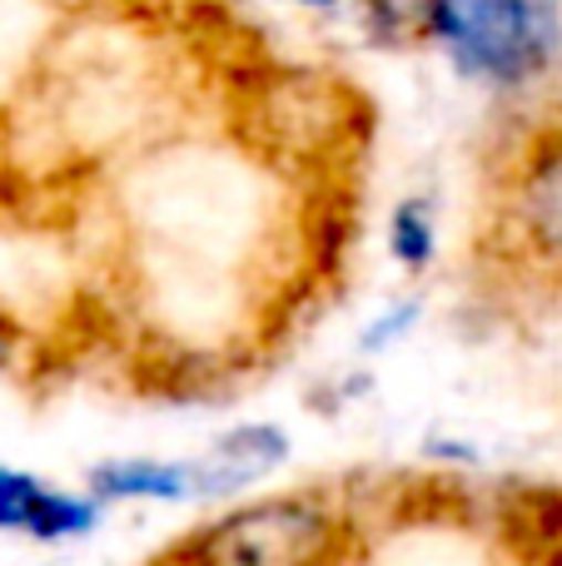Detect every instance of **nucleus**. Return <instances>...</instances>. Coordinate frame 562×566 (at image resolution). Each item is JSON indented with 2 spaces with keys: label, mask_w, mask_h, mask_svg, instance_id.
<instances>
[{
  "label": "nucleus",
  "mask_w": 562,
  "mask_h": 566,
  "mask_svg": "<svg viewBox=\"0 0 562 566\" xmlns=\"http://www.w3.org/2000/svg\"><path fill=\"white\" fill-rule=\"evenodd\" d=\"M294 462V432L274 418H239L229 428L209 432L195 452V492L199 507H225L259 488H274V478Z\"/></svg>",
  "instance_id": "7"
},
{
  "label": "nucleus",
  "mask_w": 562,
  "mask_h": 566,
  "mask_svg": "<svg viewBox=\"0 0 562 566\" xmlns=\"http://www.w3.org/2000/svg\"><path fill=\"white\" fill-rule=\"evenodd\" d=\"M424 50L483 95H528L562 65V0H424Z\"/></svg>",
  "instance_id": "5"
},
{
  "label": "nucleus",
  "mask_w": 562,
  "mask_h": 566,
  "mask_svg": "<svg viewBox=\"0 0 562 566\" xmlns=\"http://www.w3.org/2000/svg\"><path fill=\"white\" fill-rule=\"evenodd\" d=\"M424 313H428V293L418 289V283H408L404 293H394L388 303H378V308L364 318L358 338H354L358 368H364V363L374 368L378 358H394V353L424 328Z\"/></svg>",
  "instance_id": "11"
},
{
  "label": "nucleus",
  "mask_w": 562,
  "mask_h": 566,
  "mask_svg": "<svg viewBox=\"0 0 562 566\" xmlns=\"http://www.w3.org/2000/svg\"><path fill=\"white\" fill-rule=\"evenodd\" d=\"M274 10H289V15H319V20H348L354 0H264Z\"/></svg>",
  "instance_id": "13"
},
{
  "label": "nucleus",
  "mask_w": 562,
  "mask_h": 566,
  "mask_svg": "<svg viewBox=\"0 0 562 566\" xmlns=\"http://www.w3.org/2000/svg\"><path fill=\"white\" fill-rule=\"evenodd\" d=\"M374 522L344 482L259 488L225 507H205L155 566H364Z\"/></svg>",
  "instance_id": "3"
},
{
  "label": "nucleus",
  "mask_w": 562,
  "mask_h": 566,
  "mask_svg": "<svg viewBox=\"0 0 562 566\" xmlns=\"http://www.w3.org/2000/svg\"><path fill=\"white\" fill-rule=\"evenodd\" d=\"M478 254L488 274L518 289L562 293V105L533 115L498 149Z\"/></svg>",
  "instance_id": "4"
},
{
  "label": "nucleus",
  "mask_w": 562,
  "mask_h": 566,
  "mask_svg": "<svg viewBox=\"0 0 562 566\" xmlns=\"http://www.w3.org/2000/svg\"><path fill=\"white\" fill-rule=\"evenodd\" d=\"M25 353H30V328L20 323L15 308L0 303V378L15 368H25Z\"/></svg>",
  "instance_id": "12"
},
{
  "label": "nucleus",
  "mask_w": 562,
  "mask_h": 566,
  "mask_svg": "<svg viewBox=\"0 0 562 566\" xmlns=\"http://www.w3.org/2000/svg\"><path fill=\"white\" fill-rule=\"evenodd\" d=\"M488 522L518 566H562V482H508L488 497Z\"/></svg>",
  "instance_id": "9"
},
{
  "label": "nucleus",
  "mask_w": 562,
  "mask_h": 566,
  "mask_svg": "<svg viewBox=\"0 0 562 566\" xmlns=\"http://www.w3.org/2000/svg\"><path fill=\"white\" fill-rule=\"evenodd\" d=\"M384 259L408 283H424L444 259V214L438 199L424 189H408L384 214Z\"/></svg>",
  "instance_id": "10"
},
{
  "label": "nucleus",
  "mask_w": 562,
  "mask_h": 566,
  "mask_svg": "<svg viewBox=\"0 0 562 566\" xmlns=\"http://www.w3.org/2000/svg\"><path fill=\"white\" fill-rule=\"evenodd\" d=\"M205 75L159 0H80L0 99V209L55 219L105 195L139 155L199 125Z\"/></svg>",
  "instance_id": "1"
},
{
  "label": "nucleus",
  "mask_w": 562,
  "mask_h": 566,
  "mask_svg": "<svg viewBox=\"0 0 562 566\" xmlns=\"http://www.w3.org/2000/svg\"><path fill=\"white\" fill-rule=\"evenodd\" d=\"M110 512L85 492V482H60L25 462H0V542L60 552L100 537Z\"/></svg>",
  "instance_id": "6"
},
{
  "label": "nucleus",
  "mask_w": 562,
  "mask_h": 566,
  "mask_svg": "<svg viewBox=\"0 0 562 566\" xmlns=\"http://www.w3.org/2000/svg\"><path fill=\"white\" fill-rule=\"evenodd\" d=\"M219 129L304 189H344L374 115L348 75L304 60H244L219 85Z\"/></svg>",
  "instance_id": "2"
},
{
  "label": "nucleus",
  "mask_w": 562,
  "mask_h": 566,
  "mask_svg": "<svg viewBox=\"0 0 562 566\" xmlns=\"http://www.w3.org/2000/svg\"><path fill=\"white\" fill-rule=\"evenodd\" d=\"M80 482L105 512L199 507L189 452H110V458L90 462Z\"/></svg>",
  "instance_id": "8"
}]
</instances>
